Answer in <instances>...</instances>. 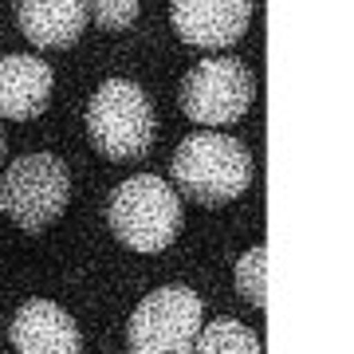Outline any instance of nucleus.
Returning a JSON list of instances; mask_svg holds the SVG:
<instances>
[{
    "label": "nucleus",
    "mask_w": 354,
    "mask_h": 354,
    "mask_svg": "<svg viewBox=\"0 0 354 354\" xmlns=\"http://www.w3.org/2000/svg\"><path fill=\"white\" fill-rule=\"evenodd\" d=\"M193 354H260V339L252 327H244L236 319H213L197 335Z\"/></svg>",
    "instance_id": "nucleus-11"
},
{
    "label": "nucleus",
    "mask_w": 354,
    "mask_h": 354,
    "mask_svg": "<svg viewBox=\"0 0 354 354\" xmlns=\"http://www.w3.org/2000/svg\"><path fill=\"white\" fill-rule=\"evenodd\" d=\"M181 197L169 181L153 174H138L127 177L106 201V225L118 241L134 248V252L150 256V252H165L181 232Z\"/></svg>",
    "instance_id": "nucleus-2"
},
{
    "label": "nucleus",
    "mask_w": 354,
    "mask_h": 354,
    "mask_svg": "<svg viewBox=\"0 0 354 354\" xmlns=\"http://www.w3.org/2000/svg\"><path fill=\"white\" fill-rule=\"evenodd\" d=\"M91 146L111 162L146 158L153 142V102L130 79H106L87 106Z\"/></svg>",
    "instance_id": "nucleus-3"
},
{
    "label": "nucleus",
    "mask_w": 354,
    "mask_h": 354,
    "mask_svg": "<svg viewBox=\"0 0 354 354\" xmlns=\"http://www.w3.org/2000/svg\"><path fill=\"white\" fill-rule=\"evenodd\" d=\"M236 291H241L256 311L268 307V248L264 244L248 248V252L236 260Z\"/></svg>",
    "instance_id": "nucleus-12"
},
{
    "label": "nucleus",
    "mask_w": 354,
    "mask_h": 354,
    "mask_svg": "<svg viewBox=\"0 0 354 354\" xmlns=\"http://www.w3.org/2000/svg\"><path fill=\"white\" fill-rule=\"evenodd\" d=\"M91 20V0H16V24L39 51L71 48Z\"/></svg>",
    "instance_id": "nucleus-9"
},
{
    "label": "nucleus",
    "mask_w": 354,
    "mask_h": 354,
    "mask_svg": "<svg viewBox=\"0 0 354 354\" xmlns=\"http://www.w3.org/2000/svg\"><path fill=\"white\" fill-rule=\"evenodd\" d=\"M55 75L39 55H4L0 59V118L28 122L51 102Z\"/></svg>",
    "instance_id": "nucleus-10"
},
{
    "label": "nucleus",
    "mask_w": 354,
    "mask_h": 354,
    "mask_svg": "<svg viewBox=\"0 0 354 354\" xmlns=\"http://www.w3.org/2000/svg\"><path fill=\"white\" fill-rule=\"evenodd\" d=\"M91 16L106 32H127L138 20V0H91Z\"/></svg>",
    "instance_id": "nucleus-13"
},
{
    "label": "nucleus",
    "mask_w": 354,
    "mask_h": 354,
    "mask_svg": "<svg viewBox=\"0 0 354 354\" xmlns=\"http://www.w3.org/2000/svg\"><path fill=\"white\" fill-rule=\"evenodd\" d=\"M169 20H174V32L189 48L221 51L232 48L248 32L252 0H174Z\"/></svg>",
    "instance_id": "nucleus-7"
},
{
    "label": "nucleus",
    "mask_w": 354,
    "mask_h": 354,
    "mask_svg": "<svg viewBox=\"0 0 354 354\" xmlns=\"http://www.w3.org/2000/svg\"><path fill=\"white\" fill-rule=\"evenodd\" d=\"M169 174L177 181V193H185L189 201L225 205L252 185V153L244 150V142L228 134L201 130L174 150Z\"/></svg>",
    "instance_id": "nucleus-1"
},
{
    "label": "nucleus",
    "mask_w": 354,
    "mask_h": 354,
    "mask_svg": "<svg viewBox=\"0 0 354 354\" xmlns=\"http://www.w3.org/2000/svg\"><path fill=\"white\" fill-rule=\"evenodd\" d=\"M16 354H83V335L75 319L51 299H28L8 323Z\"/></svg>",
    "instance_id": "nucleus-8"
},
{
    "label": "nucleus",
    "mask_w": 354,
    "mask_h": 354,
    "mask_svg": "<svg viewBox=\"0 0 354 354\" xmlns=\"http://www.w3.org/2000/svg\"><path fill=\"white\" fill-rule=\"evenodd\" d=\"M201 311L205 307L193 288H158L130 315V354H193L201 335Z\"/></svg>",
    "instance_id": "nucleus-5"
},
{
    "label": "nucleus",
    "mask_w": 354,
    "mask_h": 354,
    "mask_svg": "<svg viewBox=\"0 0 354 354\" xmlns=\"http://www.w3.org/2000/svg\"><path fill=\"white\" fill-rule=\"evenodd\" d=\"M252 95H256L252 71L232 55L201 59L181 79V111H185V118L201 122V127L241 122L252 106Z\"/></svg>",
    "instance_id": "nucleus-6"
},
{
    "label": "nucleus",
    "mask_w": 354,
    "mask_h": 354,
    "mask_svg": "<svg viewBox=\"0 0 354 354\" xmlns=\"http://www.w3.org/2000/svg\"><path fill=\"white\" fill-rule=\"evenodd\" d=\"M71 201V169L55 153H24L0 177V213L24 232L55 225Z\"/></svg>",
    "instance_id": "nucleus-4"
},
{
    "label": "nucleus",
    "mask_w": 354,
    "mask_h": 354,
    "mask_svg": "<svg viewBox=\"0 0 354 354\" xmlns=\"http://www.w3.org/2000/svg\"><path fill=\"white\" fill-rule=\"evenodd\" d=\"M0 158H4V134H0Z\"/></svg>",
    "instance_id": "nucleus-14"
}]
</instances>
